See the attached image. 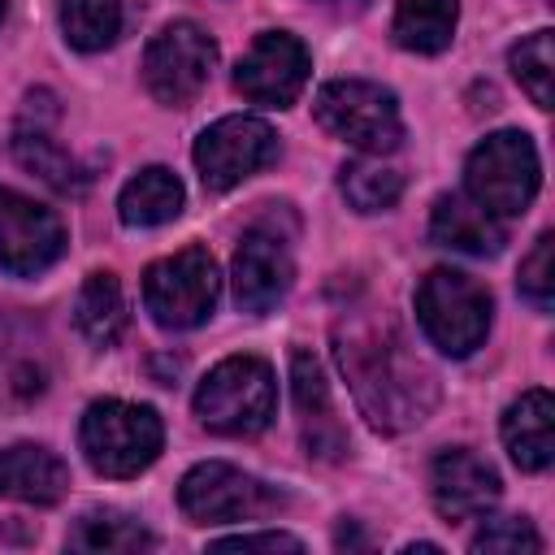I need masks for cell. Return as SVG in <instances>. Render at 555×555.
<instances>
[{
    "mask_svg": "<svg viewBox=\"0 0 555 555\" xmlns=\"http://www.w3.org/2000/svg\"><path fill=\"white\" fill-rule=\"evenodd\" d=\"M82 455L91 460L95 473L104 477H134L143 473L165 442L160 416L143 403H126V399H95L82 412V429H78Z\"/></svg>",
    "mask_w": 555,
    "mask_h": 555,
    "instance_id": "obj_3",
    "label": "cell"
},
{
    "mask_svg": "<svg viewBox=\"0 0 555 555\" xmlns=\"http://www.w3.org/2000/svg\"><path fill=\"white\" fill-rule=\"evenodd\" d=\"M69 486V468L35 442H17L0 451V494L22 503H56Z\"/></svg>",
    "mask_w": 555,
    "mask_h": 555,
    "instance_id": "obj_16",
    "label": "cell"
},
{
    "mask_svg": "<svg viewBox=\"0 0 555 555\" xmlns=\"http://www.w3.org/2000/svg\"><path fill=\"white\" fill-rule=\"evenodd\" d=\"M334 343H338V364L351 382V395L377 429L399 434L429 416L438 386H434V373L416 360L399 325L377 317H351L347 325H338Z\"/></svg>",
    "mask_w": 555,
    "mask_h": 555,
    "instance_id": "obj_1",
    "label": "cell"
},
{
    "mask_svg": "<svg viewBox=\"0 0 555 555\" xmlns=\"http://www.w3.org/2000/svg\"><path fill=\"white\" fill-rule=\"evenodd\" d=\"M291 251L282 243V234L251 225L234 251V304L251 317H264L282 304V295L291 291Z\"/></svg>",
    "mask_w": 555,
    "mask_h": 555,
    "instance_id": "obj_13",
    "label": "cell"
},
{
    "mask_svg": "<svg viewBox=\"0 0 555 555\" xmlns=\"http://www.w3.org/2000/svg\"><path fill=\"white\" fill-rule=\"evenodd\" d=\"M538 152L529 143V134L520 130H499L486 143L473 147L468 165H464V186L468 199H477L486 212L494 217H516L529 208V199L538 195Z\"/></svg>",
    "mask_w": 555,
    "mask_h": 555,
    "instance_id": "obj_5",
    "label": "cell"
},
{
    "mask_svg": "<svg viewBox=\"0 0 555 555\" xmlns=\"http://www.w3.org/2000/svg\"><path fill=\"white\" fill-rule=\"evenodd\" d=\"M343 195L360 212H382L403 195V173L382 160H351L343 169Z\"/></svg>",
    "mask_w": 555,
    "mask_h": 555,
    "instance_id": "obj_25",
    "label": "cell"
},
{
    "mask_svg": "<svg viewBox=\"0 0 555 555\" xmlns=\"http://www.w3.org/2000/svg\"><path fill=\"white\" fill-rule=\"evenodd\" d=\"M416 321L438 351L468 356L490 330V291L460 269H434L416 286Z\"/></svg>",
    "mask_w": 555,
    "mask_h": 555,
    "instance_id": "obj_4",
    "label": "cell"
},
{
    "mask_svg": "<svg viewBox=\"0 0 555 555\" xmlns=\"http://www.w3.org/2000/svg\"><path fill=\"white\" fill-rule=\"evenodd\" d=\"M217 260L208 247H182L143 273V304L165 330H195L217 308Z\"/></svg>",
    "mask_w": 555,
    "mask_h": 555,
    "instance_id": "obj_6",
    "label": "cell"
},
{
    "mask_svg": "<svg viewBox=\"0 0 555 555\" xmlns=\"http://www.w3.org/2000/svg\"><path fill=\"white\" fill-rule=\"evenodd\" d=\"M212 65H217L212 35L195 22H169L143 52V82L160 104L186 108L204 91Z\"/></svg>",
    "mask_w": 555,
    "mask_h": 555,
    "instance_id": "obj_8",
    "label": "cell"
},
{
    "mask_svg": "<svg viewBox=\"0 0 555 555\" xmlns=\"http://www.w3.org/2000/svg\"><path fill=\"white\" fill-rule=\"evenodd\" d=\"M13 152H17V160H22L26 169H35L48 186H56V191H78V186H82V169L74 165V156L61 152V147L52 143L48 126L35 121L30 113H26V121L17 126V134H13Z\"/></svg>",
    "mask_w": 555,
    "mask_h": 555,
    "instance_id": "obj_22",
    "label": "cell"
},
{
    "mask_svg": "<svg viewBox=\"0 0 555 555\" xmlns=\"http://www.w3.org/2000/svg\"><path fill=\"white\" fill-rule=\"evenodd\" d=\"M278 408V386L273 369L256 356H230L195 390V412L212 434L230 438H251L273 421Z\"/></svg>",
    "mask_w": 555,
    "mask_h": 555,
    "instance_id": "obj_2",
    "label": "cell"
},
{
    "mask_svg": "<svg viewBox=\"0 0 555 555\" xmlns=\"http://www.w3.org/2000/svg\"><path fill=\"white\" fill-rule=\"evenodd\" d=\"M434 503L447 520H481L499 503V473L490 460H481L468 447H451L434 460L429 473Z\"/></svg>",
    "mask_w": 555,
    "mask_h": 555,
    "instance_id": "obj_14",
    "label": "cell"
},
{
    "mask_svg": "<svg viewBox=\"0 0 555 555\" xmlns=\"http://www.w3.org/2000/svg\"><path fill=\"white\" fill-rule=\"evenodd\" d=\"M460 0H399L395 9V43L408 52H442L455 35Z\"/></svg>",
    "mask_w": 555,
    "mask_h": 555,
    "instance_id": "obj_21",
    "label": "cell"
},
{
    "mask_svg": "<svg viewBox=\"0 0 555 555\" xmlns=\"http://www.w3.org/2000/svg\"><path fill=\"white\" fill-rule=\"evenodd\" d=\"M212 546H221V551H304V542L299 538H291V533H234V538H217Z\"/></svg>",
    "mask_w": 555,
    "mask_h": 555,
    "instance_id": "obj_29",
    "label": "cell"
},
{
    "mask_svg": "<svg viewBox=\"0 0 555 555\" xmlns=\"http://www.w3.org/2000/svg\"><path fill=\"white\" fill-rule=\"evenodd\" d=\"M0 17H4V0H0Z\"/></svg>",
    "mask_w": 555,
    "mask_h": 555,
    "instance_id": "obj_30",
    "label": "cell"
},
{
    "mask_svg": "<svg viewBox=\"0 0 555 555\" xmlns=\"http://www.w3.org/2000/svg\"><path fill=\"white\" fill-rule=\"evenodd\" d=\"M178 503L199 525H230V520H260V516H269L282 503V494L273 486L256 481L251 473L234 468V464L208 460V464H195L182 477Z\"/></svg>",
    "mask_w": 555,
    "mask_h": 555,
    "instance_id": "obj_9",
    "label": "cell"
},
{
    "mask_svg": "<svg viewBox=\"0 0 555 555\" xmlns=\"http://www.w3.org/2000/svg\"><path fill=\"white\" fill-rule=\"evenodd\" d=\"M473 551H542V538L529 529V520H490L473 538Z\"/></svg>",
    "mask_w": 555,
    "mask_h": 555,
    "instance_id": "obj_28",
    "label": "cell"
},
{
    "mask_svg": "<svg viewBox=\"0 0 555 555\" xmlns=\"http://www.w3.org/2000/svg\"><path fill=\"white\" fill-rule=\"evenodd\" d=\"M69 546H78V551H147V546H156V538L139 520H130V516L91 512L69 533Z\"/></svg>",
    "mask_w": 555,
    "mask_h": 555,
    "instance_id": "obj_24",
    "label": "cell"
},
{
    "mask_svg": "<svg viewBox=\"0 0 555 555\" xmlns=\"http://www.w3.org/2000/svg\"><path fill=\"white\" fill-rule=\"evenodd\" d=\"M74 325L95 347H113L121 338V330H126V299H121V286H117L113 273H91L82 282L78 304H74Z\"/></svg>",
    "mask_w": 555,
    "mask_h": 555,
    "instance_id": "obj_20",
    "label": "cell"
},
{
    "mask_svg": "<svg viewBox=\"0 0 555 555\" xmlns=\"http://www.w3.org/2000/svg\"><path fill=\"white\" fill-rule=\"evenodd\" d=\"M429 234L442 247L468 251V256H494L503 247V225L494 212H486L468 195H442L429 217Z\"/></svg>",
    "mask_w": 555,
    "mask_h": 555,
    "instance_id": "obj_18",
    "label": "cell"
},
{
    "mask_svg": "<svg viewBox=\"0 0 555 555\" xmlns=\"http://www.w3.org/2000/svg\"><path fill=\"white\" fill-rule=\"evenodd\" d=\"M317 121L334 139H343V143H351L369 156H382V152L399 147V139H403L395 95L377 82H364V78L325 82L317 91Z\"/></svg>",
    "mask_w": 555,
    "mask_h": 555,
    "instance_id": "obj_7",
    "label": "cell"
},
{
    "mask_svg": "<svg viewBox=\"0 0 555 555\" xmlns=\"http://www.w3.org/2000/svg\"><path fill=\"white\" fill-rule=\"evenodd\" d=\"M121 22H126V4L121 0H61L65 39L78 52H100V48L117 43Z\"/></svg>",
    "mask_w": 555,
    "mask_h": 555,
    "instance_id": "obj_23",
    "label": "cell"
},
{
    "mask_svg": "<svg viewBox=\"0 0 555 555\" xmlns=\"http://www.w3.org/2000/svg\"><path fill=\"white\" fill-rule=\"evenodd\" d=\"M117 212H121L126 225H139V230L143 225H165V221H173L182 212V182L169 169H160V165L139 169L121 186Z\"/></svg>",
    "mask_w": 555,
    "mask_h": 555,
    "instance_id": "obj_19",
    "label": "cell"
},
{
    "mask_svg": "<svg viewBox=\"0 0 555 555\" xmlns=\"http://www.w3.org/2000/svg\"><path fill=\"white\" fill-rule=\"evenodd\" d=\"M291 390H295V408H299V421H304L308 451L334 460L343 451V425H338L334 403H330V382H325L321 364L308 351L291 356Z\"/></svg>",
    "mask_w": 555,
    "mask_h": 555,
    "instance_id": "obj_15",
    "label": "cell"
},
{
    "mask_svg": "<svg viewBox=\"0 0 555 555\" xmlns=\"http://www.w3.org/2000/svg\"><path fill=\"white\" fill-rule=\"evenodd\" d=\"M278 156V134L260 117H221L195 139V165L208 191H230Z\"/></svg>",
    "mask_w": 555,
    "mask_h": 555,
    "instance_id": "obj_10",
    "label": "cell"
},
{
    "mask_svg": "<svg viewBox=\"0 0 555 555\" xmlns=\"http://www.w3.org/2000/svg\"><path fill=\"white\" fill-rule=\"evenodd\" d=\"M551 425H555V408H551V395L538 386V390H525L507 416H503V442L512 451V460L525 468V473H542L551 468L555 460V438H551Z\"/></svg>",
    "mask_w": 555,
    "mask_h": 555,
    "instance_id": "obj_17",
    "label": "cell"
},
{
    "mask_svg": "<svg viewBox=\"0 0 555 555\" xmlns=\"http://www.w3.org/2000/svg\"><path fill=\"white\" fill-rule=\"evenodd\" d=\"M65 251V225L52 208L0 186V264L13 278H35Z\"/></svg>",
    "mask_w": 555,
    "mask_h": 555,
    "instance_id": "obj_11",
    "label": "cell"
},
{
    "mask_svg": "<svg viewBox=\"0 0 555 555\" xmlns=\"http://www.w3.org/2000/svg\"><path fill=\"white\" fill-rule=\"evenodd\" d=\"M512 74L529 91L538 108H551V78H555V56H551V30H533L512 48Z\"/></svg>",
    "mask_w": 555,
    "mask_h": 555,
    "instance_id": "obj_26",
    "label": "cell"
},
{
    "mask_svg": "<svg viewBox=\"0 0 555 555\" xmlns=\"http://www.w3.org/2000/svg\"><path fill=\"white\" fill-rule=\"evenodd\" d=\"M551 251H555V234L546 230V234L533 243V251L525 256V264H520V291H525V299H533L538 308H551V295H555Z\"/></svg>",
    "mask_w": 555,
    "mask_h": 555,
    "instance_id": "obj_27",
    "label": "cell"
},
{
    "mask_svg": "<svg viewBox=\"0 0 555 555\" xmlns=\"http://www.w3.org/2000/svg\"><path fill=\"white\" fill-rule=\"evenodd\" d=\"M308 48L286 30H264L234 69V87L264 108H286L308 87Z\"/></svg>",
    "mask_w": 555,
    "mask_h": 555,
    "instance_id": "obj_12",
    "label": "cell"
}]
</instances>
